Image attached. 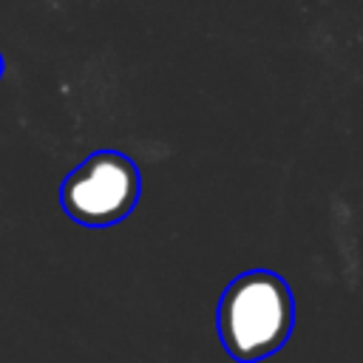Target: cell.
I'll return each instance as SVG.
<instances>
[{
	"mask_svg": "<svg viewBox=\"0 0 363 363\" xmlns=\"http://www.w3.org/2000/svg\"><path fill=\"white\" fill-rule=\"evenodd\" d=\"M216 323L221 346L235 363H258L275 354L292 335V289L269 269H247L221 292Z\"/></svg>",
	"mask_w": 363,
	"mask_h": 363,
	"instance_id": "obj_1",
	"label": "cell"
},
{
	"mask_svg": "<svg viewBox=\"0 0 363 363\" xmlns=\"http://www.w3.org/2000/svg\"><path fill=\"white\" fill-rule=\"evenodd\" d=\"M139 193L142 179L130 156L119 150H94L62 179L60 204L71 221L102 230L128 218Z\"/></svg>",
	"mask_w": 363,
	"mask_h": 363,
	"instance_id": "obj_2",
	"label": "cell"
},
{
	"mask_svg": "<svg viewBox=\"0 0 363 363\" xmlns=\"http://www.w3.org/2000/svg\"><path fill=\"white\" fill-rule=\"evenodd\" d=\"M0 79H3V54H0Z\"/></svg>",
	"mask_w": 363,
	"mask_h": 363,
	"instance_id": "obj_3",
	"label": "cell"
}]
</instances>
